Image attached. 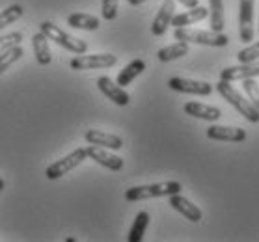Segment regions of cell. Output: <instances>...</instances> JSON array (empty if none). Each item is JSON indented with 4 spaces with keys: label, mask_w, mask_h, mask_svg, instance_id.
Masks as SVG:
<instances>
[{
    "label": "cell",
    "mask_w": 259,
    "mask_h": 242,
    "mask_svg": "<svg viewBox=\"0 0 259 242\" xmlns=\"http://www.w3.org/2000/svg\"><path fill=\"white\" fill-rule=\"evenodd\" d=\"M217 91L230 103L231 107L235 108L237 112L241 114L242 118H246L250 123H259V110L246 99V95L241 93L235 86H231V82L220 80L217 84Z\"/></svg>",
    "instance_id": "1"
},
{
    "label": "cell",
    "mask_w": 259,
    "mask_h": 242,
    "mask_svg": "<svg viewBox=\"0 0 259 242\" xmlns=\"http://www.w3.org/2000/svg\"><path fill=\"white\" fill-rule=\"evenodd\" d=\"M176 41L196 43V45H205V47H226L230 43V37L224 32H214V30H194V28H176L174 30Z\"/></svg>",
    "instance_id": "2"
},
{
    "label": "cell",
    "mask_w": 259,
    "mask_h": 242,
    "mask_svg": "<svg viewBox=\"0 0 259 242\" xmlns=\"http://www.w3.org/2000/svg\"><path fill=\"white\" fill-rule=\"evenodd\" d=\"M183 190V184L179 181H166V183L157 184H142V186H133L125 192L127 201H142L153 200V198H170L171 194H179Z\"/></svg>",
    "instance_id": "3"
},
{
    "label": "cell",
    "mask_w": 259,
    "mask_h": 242,
    "mask_svg": "<svg viewBox=\"0 0 259 242\" xmlns=\"http://www.w3.org/2000/svg\"><path fill=\"white\" fill-rule=\"evenodd\" d=\"M39 32L49 37V41H56L60 47H64L65 51H69L73 54H84L88 51V43L84 41V39L73 37L71 34H67L65 30H62L60 26L51 23V21H43L39 24Z\"/></svg>",
    "instance_id": "4"
},
{
    "label": "cell",
    "mask_w": 259,
    "mask_h": 242,
    "mask_svg": "<svg viewBox=\"0 0 259 242\" xmlns=\"http://www.w3.org/2000/svg\"><path fill=\"white\" fill-rule=\"evenodd\" d=\"M118 64V56L114 54H78L69 62V67L75 71H88V69H108Z\"/></svg>",
    "instance_id": "5"
},
{
    "label": "cell",
    "mask_w": 259,
    "mask_h": 242,
    "mask_svg": "<svg viewBox=\"0 0 259 242\" xmlns=\"http://www.w3.org/2000/svg\"><path fill=\"white\" fill-rule=\"evenodd\" d=\"M86 159H88L86 149L78 148V149H75L73 153L67 155V157H64V159L53 162V164L45 170V175H47V179H51V181H56V179L67 175V173H69L71 170H75L77 166H80Z\"/></svg>",
    "instance_id": "6"
},
{
    "label": "cell",
    "mask_w": 259,
    "mask_h": 242,
    "mask_svg": "<svg viewBox=\"0 0 259 242\" xmlns=\"http://www.w3.org/2000/svg\"><path fill=\"white\" fill-rule=\"evenodd\" d=\"M253 12H255V0H241L239 2V37L242 43H252L253 36H255Z\"/></svg>",
    "instance_id": "7"
},
{
    "label": "cell",
    "mask_w": 259,
    "mask_h": 242,
    "mask_svg": "<svg viewBox=\"0 0 259 242\" xmlns=\"http://www.w3.org/2000/svg\"><path fill=\"white\" fill-rule=\"evenodd\" d=\"M168 88L179 93H190V95H200V97H209L212 93V84L205 80H192V78H183L174 77L168 80Z\"/></svg>",
    "instance_id": "8"
},
{
    "label": "cell",
    "mask_w": 259,
    "mask_h": 242,
    "mask_svg": "<svg viewBox=\"0 0 259 242\" xmlns=\"http://www.w3.org/2000/svg\"><path fill=\"white\" fill-rule=\"evenodd\" d=\"M207 138L214 142H244L246 140V130L241 127H230V125H211L207 129Z\"/></svg>",
    "instance_id": "9"
},
{
    "label": "cell",
    "mask_w": 259,
    "mask_h": 242,
    "mask_svg": "<svg viewBox=\"0 0 259 242\" xmlns=\"http://www.w3.org/2000/svg\"><path fill=\"white\" fill-rule=\"evenodd\" d=\"M97 88L101 89V93L108 97V99L112 101L114 105H118V107H127L131 103V97L129 93L125 91L121 86L114 82L110 77H99L97 78Z\"/></svg>",
    "instance_id": "10"
},
{
    "label": "cell",
    "mask_w": 259,
    "mask_h": 242,
    "mask_svg": "<svg viewBox=\"0 0 259 242\" xmlns=\"http://www.w3.org/2000/svg\"><path fill=\"white\" fill-rule=\"evenodd\" d=\"M86 155H88L92 160H95L97 164L105 166L106 170H110V171L123 170V159H119L118 155L106 151L105 148H99V146H92V143H90V148H86Z\"/></svg>",
    "instance_id": "11"
},
{
    "label": "cell",
    "mask_w": 259,
    "mask_h": 242,
    "mask_svg": "<svg viewBox=\"0 0 259 242\" xmlns=\"http://www.w3.org/2000/svg\"><path fill=\"white\" fill-rule=\"evenodd\" d=\"M255 77H259V60L257 62H250V64L226 67V69L220 71V80H228V82H235V80H244V78H255Z\"/></svg>",
    "instance_id": "12"
},
{
    "label": "cell",
    "mask_w": 259,
    "mask_h": 242,
    "mask_svg": "<svg viewBox=\"0 0 259 242\" xmlns=\"http://www.w3.org/2000/svg\"><path fill=\"white\" fill-rule=\"evenodd\" d=\"M174 15H176V2H174V0H164L159 8V13H157L155 19H153V24H151V34L157 36V37L164 36Z\"/></svg>",
    "instance_id": "13"
},
{
    "label": "cell",
    "mask_w": 259,
    "mask_h": 242,
    "mask_svg": "<svg viewBox=\"0 0 259 242\" xmlns=\"http://www.w3.org/2000/svg\"><path fill=\"white\" fill-rule=\"evenodd\" d=\"M84 138H86V142L92 143V146H99V148L112 149V151H118V149L123 148V140H121L119 136L110 134V132H103V130L90 129L84 132Z\"/></svg>",
    "instance_id": "14"
},
{
    "label": "cell",
    "mask_w": 259,
    "mask_h": 242,
    "mask_svg": "<svg viewBox=\"0 0 259 242\" xmlns=\"http://www.w3.org/2000/svg\"><path fill=\"white\" fill-rule=\"evenodd\" d=\"M170 207L174 211H177L179 214H183V216L189 220V222H192V224H198L201 220V216H203L200 211V207L194 205V203L189 201L187 198H183L181 194L170 196Z\"/></svg>",
    "instance_id": "15"
},
{
    "label": "cell",
    "mask_w": 259,
    "mask_h": 242,
    "mask_svg": "<svg viewBox=\"0 0 259 242\" xmlns=\"http://www.w3.org/2000/svg\"><path fill=\"white\" fill-rule=\"evenodd\" d=\"M185 114H189L196 119H203V121H218L220 116H222V110L217 107H209V105H203V103H194L190 101L183 107Z\"/></svg>",
    "instance_id": "16"
},
{
    "label": "cell",
    "mask_w": 259,
    "mask_h": 242,
    "mask_svg": "<svg viewBox=\"0 0 259 242\" xmlns=\"http://www.w3.org/2000/svg\"><path fill=\"white\" fill-rule=\"evenodd\" d=\"M209 17V10L203 6H196V8H190L189 12H183L179 15H174L171 17V26H176V28H183V26H190V24L194 23H200L203 19Z\"/></svg>",
    "instance_id": "17"
},
{
    "label": "cell",
    "mask_w": 259,
    "mask_h": 242,
    "mask_svg": "<svg viewBox=\"0 0 259 242\" xmlns=\"http://www.w3.org/2000/svg\"><path fill=\"white\" fill-rule=\"evenodd\" d=\"M32 49H34V56L39 65H49L53 62V54H51V47H49V37L41 32H37L32 37Z\"/></svg>",
    "instance_id": "18"
},
{
    "label": "cell",
    "mask_w": 259,
    "mask_h": 242,
    "mask_svg": "<svg viewBox=\"0 0 259 242\" xmlns=\"http://www.w3.org/2000/svg\"><path fill=\"white\" fill-rule=\"evenodd\" d=\"M144 71H146V62H144V60H140V58L133 60L131 64H127L123 69L119 71L116 84H118V86H121V88H123V86H129V84L133 82L136 77H140Z\"/></svg>",
    "instance_id": "19"
},
{
    "label": "cell",
    "mask_w": 259,
    "mask_h": 242,
    "mask_svg": "<svg viewBox=\"0 0 259 242\" xmlns=\"http://www.w3.org/2000/svg\"><path fill=\"white\" fill-rule=\"evenodd\" d=\"M209 19H211V30H214V32H224L226 28L224 0H209Z\"/></svg>",
    "instance_id": "20"
},
{
    "label": "cell",
    "mask_w": 259,
    "mask_h": 242,
    "mask_svg": "<svg viewBox=\"0 0 259 242\" xmlns=\"http://www.w3.org/2000/svg\"><path fill=\"white\" fill-rule=\"evenodd\" d=\"M189 54V43L187 41H176L171 43V45H168V47H162L157 53V58L160 60V62H174V60H179L183 58V56H187Z\"/></svg>",
    "instance_id": "21"
},
{
    "label": "cell",
    "mask_w": 259,
    "mask_h": 242,
    "mask_svg": "<svg viewBox=\"0 0 259 242\" xmlns=\"http://www.w3.org/2000/svg\"><path fill=\"white\" fill-rule=\"evenodd\" d=\"M67 24L71 28H78V30H97L101 26V21L95 15H90V13H71L67 17Z\"/></svg>",
    "instance_id": "22"
},
{
    "label": "cell",
    "mask_w": 259,
    "mask_h": 242,
    "mask_svg": "<svg viewBox=\"0 0 259 242\" xmlns=\"http://www.w3.org/2000/svg\"><path fill=\"white\" fill-rule=\"evenodd\" d=\"M147 225H149V213L147 211H140V213L136 214L135 222H133V227L129 231V242H140L146 235V229Z\"/></svg>",
    "instance_id": "23"
},
{
    "label": "cell",
    "mask_w": 259,
    "mask_h": 242,
    "mask_svg": "<svg viewBox=\"0 0 259 242\" xmlns=\"http://www.w3.org/2000/svg\"><path fill=\"white\" fill-rule=\"evenodd\" d=\"M21 56H23V49H21V45L8 49V51H4V53H0V75L6 71L8 67H12Z\"/></svg>",
    "instance_id": "24"
},
{
    "label": "cell",
    "mask_w": 259,
    "mask_h": 242,
    "mask_svg": "<svg viewBox=\"0 0 259 242\" xmlns=\"http://www.w3.org/2000/svg\"><path fill=\"white\" fill-rule=\"evenodd\" d=\"M23 8L19 6V4H13V6L6 8L4 12H0V30L6 28V26H10V24H13L17 19L23 17Z\"/></svg>",
    "instance_id": "25"
},
{
    "label": "cell",
    "mask_w": 259,
    "mask_h": 242,
    "mask_svg": "<svg viewBox=\"0 0 259 242\" xmlns=\"http://www.w3.org/2000/svg\"><path fill=\"white\" fill-rule=\"evenodd\" d=\"M241 82H242V88H244L246 99L259 110V84L255 82L253 78H244Z\"/></svg>",
    "instance_id": "26"
},
{
    "label": "cell",
    "mask_w": 259,
    "mask_h": 242,
    "mask_svg": "<svg viewBox=\"0 0 259 242\" xmlns=\"http://www.w3.org/2000/svg\"><path fill=\"white\" fill-rule=\"evenodd\" d=\"M237 58L241 64H250V62H257L259 60V41L255 43H250L248 47L241 49L239 53H237Z\"/></svg>",
    "instance_id": "27"
},
{
    "label": "cell",
    "mask_w": 259,
    "mask_h": 242,
    "mask_svg": "<svg viewBox=\"0 0 259 242\" xmlns=\"http://www.w3.org/2000/svg\"><path fill=\"white\" fill-rule=\"evenodd\" d=\"M23 41V34L21 32H12V34H6V36H0V53H4L8 49L17 47Z\"/></svg>",
    "instance_id": "28"
},
{
    "label": "cell",
    "mask_w": 259,
    "mask_h": 242,
    "mask_svg": "<svg viewBox=\"0 0 259 242\" xmlns=\"http://www.w3.org/2000/svg\"><path fill=\"white\" fill-rule=\"evenodd\" d=\"M103 19L105 21H114L118 17V0H103Z\"/></svg>",
    "instance_id": "29"
},
{
    "label": "cell",
    "mask_w": 259,
    "mask_h": 242,
    "mask_svg": "<svg viewBox=\"0 0 259 242\" xmlns=\"http://www.w3.org/2000/svg\"><path fill=\"white\" fill-rule=\"evenodd\" d=\"M183 6H187V8H196L198 6V0H179Z\"/></svg>",
    "instance_id": "30"
},
{
    "label": "cell",
    "mask_w": 259,
    "mask_h": 242,
    "mask_svg": "<svg viewBox=\"0 0 259 242\" xmlns=\"http://www.w3.org/2000/svg\"><path fill=\"white\" fill-rule=\"evenodd\" d=\"M131 6H140V4H146V2H149V0H127Z\"/></svg>",
    "instance_id": "31"
},
{
    "label": "cell",
    "mask_w": 259,
    "mask_h": 242,
    "mask_svg": "<svg viewBox=\"0 0 259 242\" xmlns=\"http://www.w3.org/2000/svg\"><path fill=\"white\" fill-rule=\"evenodd\" d=\"M4 186H6V183H4V181H2V179H0V192H2V190H4Z\"/></svg>",
    "instance_id": "32"
}]
</instances>
